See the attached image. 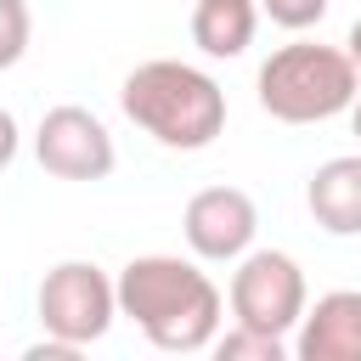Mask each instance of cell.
I'll list each match as a JSON object with an SVG mask.
<instances>
[{
  "label": "cell",
  "mask_w": 361,
  "mask_h": 361,
  "mask_svg": "<svg viewBox=\"0 0 361 361\" xmlns=\"http://www.w3.org/2000/svg\"><path fill=\"white\" fill-rule=\"evenodd\" d=\"M118 316H130L152 350L192 355L209 350L220 333V288L180 254H135L118 282Z\"/></svg>",
  "instance_id": "obj_1"
},
{
  "label": "cell",
  "mask_w": 361,
  "mask_h": 361,
  "mask_svg": "<svg viewBox=\"0 0 361 361\" xmlns=\"http://www.w3.org/2000/svg\"><path fill=\"white\" fill-rule=\"evenodd\" d=\"M118 107L135 130H147L169 152H203L226 130V90L203 68L175 62V56H152V62L130 68Z\"/></svg>",
  "instance_id": "obj_2"
},
{
  "label": "cell",
  "mask_w": 361,
  "mask_h": 361,
  "mask_svg": "<svg viewBox=\"0 0 361 361\" xmlns=\"http://www.w3.org/2000/svg\"><path fill=\"white\" fill-rule=\"evenodd\" d=\"M259 107L282 124H322V118H338L350 113L355 90H361V73L350 62V51L338 45H316V39H293L282 51H271L259 62Z\"/></svg>",
  "instance_id": "obj_3"
},
{
  "label": "cell",
  "mask_w": 361,
  "mask_h": 361,
  "mask_svg": "<svg viewBox=\"0 0 361 361\" xmlns=\"http://www.w3.org/2000/svg\"><path fill=\"white\" fill-rule=\"evenodd\" d=\"M310 293H305V271L293 254L282 248H248L237 254V271H231V316L243 327H259V333H293L299 316H305Z\"/></svg>",
  "instance_id": "obj_4"
},
{
  "label": "cell",
  "mask_w": 361,
  "mask_h": 361,
  "mask_svg": "<svg viewBox=\"0 0 361 361\" xmlns=\"http://www.w3.org/2000/svg\"><path fill=\"white\" fill-rule=\"evenodd\" d=\"M118 316V293L107 282L102 265L90 259H62L45 271L39 282V327L51 338H68V344H96Z\"/></svg>",
  "instance_id": "obj_5"
},
{
  "label": "cell",
  "mask_w": 361,
  "mask_h": 361,
  "mask_svg": "<svg viewBox=\"0 0 361 361\" xmlns=\"http://www.w3.org/2000/svg\"><path fill=\"white\" fill-rule=\"evenodd\" d=\"M34 158H39V169L56 175V180H102V175H113V164H118L107 124H102L90 107H79V102H62V107H51V113L39 118V130H34Z\"/></svg>",
  "instance_id": "obj_6"
},
{
  "label": "cell",
  "mask_w": 361,
  "mask_h": 361,
  "mask_svg": "<svg viewBox=\"0 0 361 361\" xmlns=\"http://www.w3.org/2000/svg\"><path fill=\"white\" fill-rule=\"evenodd\" d=\"M180 231H186V248L197 259H237L254 248V231H259V209L243 186H203L192 192L186 214H180Z\"/></svg>",
  "instance_id": "obj_7"
},
{
  "label": "cell",
  "mask_w": 361,
  "mask_h": 361,
  "mask_svg": "<svg viewBox=\"0 0 361 361\" xmlns=\"http://www.w3.org/2000/svg\"><path fill=\"white\" fill-rule=\"evenodd\" d=\"M299 361H361V293L333 288L316 305H305L299 333H293Z\"/></svg>",
  "instance_id": "obj_8"
},
{
  "label": "cell",
  "mask_w": 361,
  "mask_h": 361,
  "mask_svg": "<svg viewBox=\"0 0 361 361\" xmlns=\"http://www.w3.org/2000/svg\"><path fill=\"white\" fill-rule=\"evenodd\" d=\"M305 203H310V214H316L322 231H333V237H361V152L327 158V164L310 175Z\"/></svg>",
  "instance_id": "obj_9"
},
{
  "label": "cell",
  "mask_w": 361,
  "mask_h": 361,
  "mask_svg": "<svg viewBox=\"0 0 361 361\" xmlns=\"http://www.w3.org/2000/svg\"><path fill=\"white\" fill-rule=\"evenodd\" d=\"M259 28V0H197L192 6V45L203 56H243Z\"/></svg>",
  "instance_id": "obj_10"
},
{
  "label": "cell",
  "mask_w": 361,
  "mask_h": 361,
  "mask_svg": "<svg viewBox=\"0 0 361 361\" xmlns=\"http://www.w3.org/2000/svg\"><path fill=\"white\" fill-rule=\"evenodd\" d=\"M214 355L220 361H282L288 355V338L282 333H259V327H231L226 338L214 333Z\"/></svg>",
  "instance_id": "obj_11"
},
{
  "label": "cell",
  "mask_w": 361,
  "mask_h": 361,
  "mask_svg": "<svg viewBox=\"0 0 361 361\" xmlns=\"http://www.w3.org/2000/svg\"><path fill=\"white\" fill-rule=\"evenodd\" d=\"M28 0H0V68H11L28 51Z\"/></svg>",
  "instance_id": "obj_12"
},
{
  "label": "cell",
  "mask_w": 361,
  "mask_h": 361,
  "mask_svg": "<svg viewBox=\"0 0 361 361\" xmlns=\"http://www.w3.org/2000/svg\"><path fill=\"white\" fill-rule=\"evenodd\" d=\"M327 6H333V0H259V11H265L276 28H293V34L310 28V23H322Z\"/></svg>",
  "instance_id": "obj_13"
},
{
  "label": "cell",
  "mask_w": 361,
  "mask_h": 361,
  "mask_svg": "<svg viewBox=\"0 0 361 361\" xmlns=\"http://www.w3.org/2000/svg\"><path fill=\"white\" fill-rule=\"evenodd\" d=\"M11 158H17V118L0 107V169H6Z\"/></svg>",
  "instance_id": "obj_14"
},
{
  "label": "cell",
  "mask_w": 361,
  "mask_h": 361,
  "mask_svg": "<svg viewBox=\"0 0 361 361\" xmlns=\"http://www.w3.org/2000/svg\"><path fill=\"white\" fill-rule=\"evenodd\" d=\"M344 51H350V62H355V73H361V17L350 23V39H344Z\"/></svg>",
  "instance_id": "obj_15"
},
{
  "label": "cell",
  "mask_w": 361,
  "mask_h": 361,
  "mask_svg": "<svg viewBox=\"0 0 361 361\" xmlns=\"http://www.w3.org/2000/svg\"><path fill=\"white\" fill-rule=\"evenodd\" d=\"M350 124H355V135H361V90H355V102H350Z\"/></svg>",
  "instance_id": "obj_16"
}]
</instances>
